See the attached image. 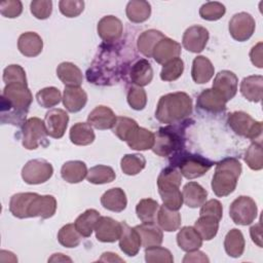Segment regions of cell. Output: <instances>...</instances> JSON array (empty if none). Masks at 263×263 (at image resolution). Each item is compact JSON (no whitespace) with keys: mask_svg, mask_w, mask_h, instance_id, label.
Here are the masks:
<instances>
[{"mask_svg":"<svg viewBox=\"0 0 263 263\" xmlns=\"http://www.w3.org/2000/svg\"><path fill=\"white\" fill-rule=\"evenodd\" d=\"M33 96L27 84L8 83L1 95V122L23 125Z\"/></svg>","mask_w":263,"mask_h":263,"instance_id":"obj_1","label":"cell"},{"mask_svg":"<svg viewBox=\"0 0 263 263\" xmlns=\"http://www.w3.org/2000/svg\"><path fill=\"white\" fill-rule=\"evenodd\" d=\"M125 62L122 61L118 50L114 46H101L91 66L86 72L87 80L95 84L110 85L116 83L122 72L124 73Z\"/></svg>","mask_w":263,"mask_h":263,"instance_id":"obj_2","label":"cell"},{"mask_svg":"<svg viewBox=\"0 0 263 263\" xmlns=\"http://www.w3.org/2000/svg\"><path fill=\"white\" fill-rule=\"evenodd\" d=\"M192 112V99L183 91L171 92L160 97L156 110V119L164 124H176L187 118Z\"/></svg>","mask_w":263,"mask_h":263,"instance_id":"obj_3","label":"cell"},{"mask_svg":"<svg viewBox=\"0 0 263 263\" xmlns=\"http://www.w3.org/2000/svg\"><path fill=\"white\" fill-rule=\"evenodd\" d=\"M241 170L239 160L234 157H226L217 162L211 184L214 193L219 197L232 193L236 188Z\"/></svg>","mask_w":263,"mask_h":263,"instance_id":"obj_4","label":"cell"},{"mask_svg":"<svg viewBox=\"0 0 263 263\" xmlns=\"http://www.w3.org/2000/svg\"><path fill=\"white\" fill-rule=\"evenodd\" d=\"M182 175L180 171L168 165L163 168L157 178V187L159 195L165 206L178 211L183 204V196L180 191Z\"/></svg>","mask_w":263,"mask_h":263,"instance_id":"obj_5","label":"cell"},{"mask_svg":"<svg viewBox=\"0 0 263 263\" xmlns=\"http://www.w3.org/2000/svg\"><path fill=\"white\" fill-rule=\"evenodd\" d=\"M185 127L167 124L160 127L155 135L152 151L161 157L174 156L181 152L185 143Z\"/></svg>","mask_w":263,"mask_h":263,"instance_id":"obj_6","label":"cell"},{"mask_svg":"<svg viewBox=\"0 0 263 263\" xmlns=\"http://www.w3.org/2000/svg\"><path fill=\"white\" fill-rule=\"evenodd\" d=\"M174 157L171 165L178 167L181 175L189 180L203 176L215 164V162L201 155L183 151L177 153Z\"/></svg>","mask_w":263,"mask_h":263,"instance_id":"obj_7","label":"cell"},{"mask_svg":"<svg viewBox=\"0 0 263 263\" xmlns=\"http://www.w3.org/2000/svg\"><path fill=\"white\" fill-rule=\"evenodd\" d=\"M228 124L234 134L248 138L253 142L262 143L263 124L256 121L243 111H234L228 115Z\"/></svg>","mask_w":263,"mask_h":263,"instance_id":"obj_8","label":"cell"},{"mask_svg":"<svg viewBox=\"0 0 263 263\" xmlns=\"http://www.w3.org/2000/svg\"><path fill=\"white\" fill-rule=\"evenodd\" d=\"M47 136L44 120L38 117H31L22 125V144L28 150H35L39 146L46 147Z\"/></svg>","mask_w":263,"mask_h":263,"instance_id":"obj_9","label":"cell"},{"mask_svg":"<svg viewBox=\"0 0 263 263\" xmlns=\"http://www.w3.org/2000/svg\"><path fill=\"white\" fill-rule=\"evenodd\" d=\"M257 214L258 209L255 200L246 195L235 198L229 208V216L237 225H250L255 221Z\"/></svg>","mask_w":263,"mask_h":263,"instance_id":"obj_10","label":"cell"},{"mask_svg":"<svg viewBox=\"0 0 263 263\" xmlns=\"http://www.w3.org/2000/svg\"><path fill=\"white\" fill-rule=\"evenodd\" d=\"M52 174V165L47 160L41 158L29 160L22 168V178L30 185L45 183L51 178Z\"/></svg>","mask_w":263,"mask_h":263,"instance_id":"obj_11","label":"cell"},{"mask_svg":"<svg viewBox=\"0 0 263 263\" xmlns=\"http://www.w3.org/2000/svg\"><path fill=\"white\" fill-rule=\"evenodd\" d=\"M256 23L254 17L247 12L235 13L229 22V33L231 37L239 42L250 39L255 32Z\"/></svg>","mask_w":263,"mask_h":263,"instance_id":"obj_12","label":"cell"},{"mask_svg":"<svg viewBox=\"0 0 263 263\" xmlns=\"http://www.w3.org/2000/svg\"><path fill=\"white\" fill-rule=\"evenodd\" d=\"M209 40V31L199 25H194L186 29L183 34V46L191 52H201Z\"/></svg>","mask_w":263,"mask_h":263,"instance_id":"obj_13","label":"cell"},{"mask_svg":"<svg viewBox=\"0 0 263 263\" xmlns=\"http://www.w3.org/2000/svg\"><path fill=\"white\" fill-rule=\"evenodd\" d=\"M69 115L68 113L59 108H53L49 110L44 117V123L48 136L54 139H61L68 126Z\"/></svg>","mask_w":263,"mask_h":263,"instance_id":"obj_14","label":"cell"},{"mask_svg":"<svg viewBox=\"0 0 263 263\" xmlns=\"http://www.w3.org/2000/svg\"><path fill=\"white\" fill-rule=\"evenodd\" d=\"M227 101L214 88L203 89L197 98L196 107L204 112L218 114L226 109Z\"/></svg>","mask_w":263,"mask_h":263,"instance_id":"obj_15","label":"cell"},{"mask_svg":"<svg viewBox=\"0 0 263 263\" xmlns=\"http://www.w3.org/2000/svg\"><path fill=\"white\" fill-rule=\"evenodd\" d=\"M122 225L118 221L111 217H101L99 218L95 231L96 237L102 242H114L119 239L121 235Z\"/></svg>","mask_w":263,"mask_h":263,"instance_id":"obj_16","label":"cell"},{"mask_svg":"<svg viewBox=\"0 0 263 263\" xmlns=\"http://www.w3.org/2000/svg\"><path fill=\"white\" fill-rule=\"evenodd\" d=\"M98 34L106 43L118 41L123 33L121 21L114 15H105L98 23Z\"/></svg>","mask_w":263,"mask_h":263,"instance_id":"obj_17","label":"cell"},{"mask_svg":"<svg viewBox=\"0 0 263 263\" xmlns=\"http://www.w3.org/2000/svg\"><path fill=\"white\" fill-rule=\"evenodd\" d=\"M181 50L182 47L179 42L168 37H163L156 43L152 52V58L156 63L164 65L165 63L179 58Z\"/></svg>","mask_w":263,"mask_h":263,"instance_id":"obj_18","label":"cell"},{"mask_svg":"<svg viewBox=\"0 0 263 263\" xmlns=\"http://www.w3.org/2000/svg\"><path fill=\"white\" fill-rule=\"evenodd\" d=\"M57 211V200L52 195L37 194L28 209V218H51Z\"/></svg>","mask_w":263,"mask_h":263,"instance_id":"obj_19","label":"cell"},{"mask_svg":"<svg viewBox=\"0 0 263 263\" xmlns=\"http://www.w3.org/2000/svg\"><path fill=\"white\" fill-rule=\"evenodd\" d=\"M237 83L238 79L233 72L229 70H222L216 75L212 88L221 93L228 102L236 95Z\"/></svg>","mask_w":263,"mask_h":263,"instance_id":"obj_20","label":"cell"},{"mask_svg":"<svg viewBox=\"0 0 263 263\" xmlns=\"http://www.w3.org/2000/svg\"><path fill=\"white\" fill-rule=\"evenodd\" d=\"M121 225V235L118 239L119 248L125 255L134 257L139 253L140 248L142 246L140 234L138 233L136 228H132L125 222H122Z\"/></svg>","mask_w":263,"mask_h":263,"instance_id":"obj_21","label":"cell"},{"mask_svg":"<svg viewBox=\"0 0 263 263\" xmlns=\"http://www.w3.org/2000/svg\"><path fill=\"white\" fill-rule=\"evenodd\" d=\"M116 115L107 106H97L87 117V123L97 129L113 128L116 122Z\"/></svg>","mask_w":263,"mask_h":263,"instance_id":"obj_22","label":"cell"},{"mask_svg":"<svg viewBox=\"0 0 263 263\" xmlns=\"http://www.w3.org/2000/svg\"><path fill=\"white\" fill-rule=\"evenodd\" d=\"M17 48L23 55L34 58L41 53L43 48V41L37 33L25 32L18 37Z\"/></svg>","mask_w":263,"mask_h":263,"instance_id":"obj_23","label":"cell"},{"mask_svg":"<svg viewBox=\"0 0 263 263\" xmlns=\"http://www.w3.org/2000/svg\"><path fill=\"white\" fill-rule=\"evenodd\" d=\"M128 74L134 85L143 87L152 81L153 69L148 60L139 59L132 65Z\"/></svg>","mask_w":263,"mask_h":263,"instance_id":"obj_24","label":"cell"},{"mask_svg":"<svg viewBox=\"0 0 263 263\" xmlns=\"http://www.w3.org/2000/svg\"><path fill=\"white\" fill-rule=\"evenodd\" d=\"M63 104L69 112L80 111L87 102V95L80 86H65Z\"/></svg>","mask_w":263,"mask_h":263,"instance_id":"obj_25","label":"cell"},{"mask_svg":"<svg viewBox=\"0 0 263 263\" xmlns=\"http://www.w3.org/2000/svg\"><path fill=\"white\" fill-rule=\"evenodd\" d=\"M155 141V135L145 128L138 126L136 127L132 134L128 136L126 139V144L129 148L134 150H139V151H144L148 149H152Z\"/></svg>","mask_w":263,"mask_h":263,"instance_id":"obj_26","label":"cell"},{"mask_svg":"<svg viewBox=\"0 0 263 263\" xmlns=\"http://www.w3.org/2000/svg\"><path fill=\"white\" fill-rule=\"evenodd\" d=\"M215 68L212 62L203 57L197 55L192 62V69H191V76L194 82L198 84L209 82L212 77L214 76Z\"/></svg>","mask_w":263,"mask_h":263,"instance_id":"obj_27","label":"cell"},{"mask_svg":"<svg viewBox=\"0 0 263 263\" xmlns=\"http://www.w3.org/2000/svg\"><path fill=\"white\" fill-rule=\"evenodd\" d=\"M183 202L192 209L201 206L206 199V190L196 182H188L182 191Z\"/></svg>","mask_w":263,"mask_h":263,"instance_id":"obj_28","label":"cell"},{"mask_svg":"<svg viewBox=\"0 0 263 263\" xmlns=\"http://www.w3.org/2000/svg\"><path fill=\"white\" fill-rule=\"evenodd\" d=\"M140 234L142 246L149 248L153 246H159L163 240V234L160 227L152 223H142L135 227Z\"/></svg>","mask_w":263,"mask_h":263,"instance_id":"obj_29","label":"cell"},{"mask_svg":"<svg viewBox=\"0 0 263 263\" xmlns=\"http://www.w3.org/2000/svg\"><path fill=\"white\" fill-rule=\"evenodd\" d=\"M177 243L181 250L191 252L202 246V238L194 227L184 226L177 234Z\"/></svg>","mask_w":263,"mask_h":263,"instance_id":"obj_30","label":"cell"},{"mask_svg":"<svg viewBox=\"0 0 263 263\" xmlns=\"http://www.w3.org/2000/svg\"><path fill=\"white\" fill-rule=\"evenodd\" d=\"M262 83L261 75H251L245 77L240 82V92L250 102L259 103L262 99Z\"/></svg>","mask_w":263,"mask_h":263,"instance_id":"obj_31","label":"cell"},{"mask_svg":"<svg viewBox=\"0 0 263 263\" xmlns=\"http://www.w3.org/2000/svg\"><path fill=\"white\" fill-rule=\"evenodd\" d=\"M101 203L105 209L111 212L120 213L126 208L127 204L125 192L118 187L111 188L102 195Z\"/></svg>","mask_w":263,"mask_h":263,"instance_id":"obj_32","label":"cell"},{"mask_svg":"<svg viewBox=\"0 0 263 263\" xmlns=\"http://www.w3.org/2000/svg\"><path fill=\"white\" fill-rule=\"evenodd\" d=\"M57 76L66 86H80L83 80L80 69L70 62H63L58 66Z\"/></svg>","mask_w":263,"mask_h":263,"instance_id":"obj_33","label":"cell"},{"mask_svg":"<svg viewBox=\"0 0 263 263\" xmlns=\"http://www.w3.org/2000/svg\"><path fill=\"white\" fill-rule=\"evenodd\" d=\"M86 164L81 160H69L62 165V178L71 184L81 182L87 175Z\"/></svg>","mask_w":263,"mask_h":263,"instance_id":"obj_34","label":"cell"},{"mask_svg":"<svg viewBox=\"0 0 263 263\" xmlns=\"http://www.w3.org/2000/svg\"><path fill=\"white\" fill-rule=\"evenodd\" d=\"M36 195L37 193L34 192H21L13 194L9 201L10 213L18 219L28 218V209Z\"/></svg>","mask_w":263,"mask_h":263,"instance_id":"obj_35","label":"cell"},{"mask_svg":"<svg viewBox=\"0 0 263 263\" xmlns=\"http://www.w3.org/2000/svg\"><path fill=\"white\" fill-rule=\"evenodd\" d=\"M181 215L178 211L168 209L164 204L158 209L157 223L162 230L166 232L176 231L181 225Z\"/></svg>","mask_w":263,"mask_h":263,"instance_id":"obj_36","label":"cell"},{"mask_svg":"<svg viewBox=\"0 0 263 263\" xmlns=\"http://www.w3.org/2000/svg\"><path fill=\"white\" fill-rule=\"evenodd\" d=\"M163 37H165L163 33H161L158 30H146L142 32L138 37L137 47L143 55H145L146 58H151L156 43Z\"/></svg>","mask_w":263,"mask_h":263,"instance_id":"obj_37","label":"cell"},{"mask_svg":"<svg viewBox=\"0 0 263 263\" xmlns=\"http://www.w3.org/2000/svg\"><path fill=\"white\" fill-rule=\"evenodd\" d=\"M125 13L132 23H143L150 17L151 5L144 0H132L126 5Z\"/></svg>","mask_w":263,"mask_h":263,"instance_id":"obj_38","label":"cell"},{"mask_svg":"<svg viewBox=\"0 0 263 263\" xmlns=\"http://www.w3.org/2000/svg\"><path fill=\"white\" fill-rule=\"evenodd\" d=\"M100 218V213L95 209H88L77 217L74 225L83 237H89L95 230L96 224Z\"/></svg>","mask_w":263,"mask_h":263,"instance_id":"obj_39","label":"cell"},{"mask_svg":"<svg viewBox=\"0 0 263 263\" xmlns=\"http://www.w3.org/2000/svg\"><path fill=\"white\" fill-rule=\"evenodd\" d=\"M245 238L240 230L233 228L229 230L224 239V249L227 255L232 258H238L245 251Z\"/></svg>","mask_w":263,"mask_h":263,"instance_id":"obj_40","label":"cell"},{"mask_svg":"<svg viewBox=\"0 0 263 263\" xmlns=\"http://www.w3.org/2000/svg\"><path fill=\"white\" fill-rule=\"evenodd\" d=\"M70 140L74 145L77 146H86L91 144L95 141V133L91 126L85 122L75 123L69 134Z\"/></svg>","mask_w":263,"mask_h":263,"instance_id":"obj_41","label":"cell"},{"mask_svg":"<svg viewBox=\"0 0 263 263\" xmlns=\"http://www.w3.org/2000/svg\"><path fill=\"white\" fill-rule=\"evenodd\" d=\"M194 228L202 239L211 240L214 238L219 229V220L212 216L202 215L194 223Z\"/></svg>","mask_w":263,"mask_h":263,"instance_id":"obj_42","label":"cell"},{"mask_svg":"<svg viewBox=\"0 0 263 263\" xmlns=\"http://www.w3.org/2000/svg\"><path fill=\"white\" fill-rule=\"evenodd\" d=\"M116 175L111 166L98 164L89 168L86 175V179L91 184H106L111 183L115 180Z\"/></svg>","mask_w":263,"mask_h":263,"instance_id":"obj_43","label":"cell"},{"mask_svg":"<svg viewBox=\"0 0 263 263\" xmlns=\"http://www.w3.org/2000/svg\"><path fill=\"white\" fill-rule=\"evenodd\" d=\"M159 204L152 198H143L136 205V214L142 223H152L158 212Z\"/></svg>","mask_w":263,"mask_h":263,"instance_id":"obj_44","label":"cell"},{"mask_svg":"<svg viewBox=\"0 0 263 263\" xmlns=\"http://www.w3.org/2000/svg\"><path fill=\"white\" fill-rule=\"evenodd\" d=\"M146 159L142 154H126L121 158L120 167L125 175L135 176L144 170Z\"/></svg>","mask_w":263,"mask_h":263,"instance_id":"obj_45","label":"cell"},{"mask_svg":"<svg viewBox=\"0 0 263 263\" xmlns=\"http://www.w3.org/2000/svg\"><path fill=\"white\" fill-rule=\"evenodd\" d=\"M82 235L78 232L74 224L64 225L58 233L59 242L65 248H75L81 242Z\"/></svg>","mask_w":263,"mask_h":263,"instance_id":"obj_46","label":"cell"},{"mask_svg":"<svg viewBox=\"0 0 263 263\" xmlns=\"http://www.w3.org/2000/svg\"><path fill=\"white\" fill-rule=\"evenodd\" d=\"M245 161L253 171H260L263 167L262 143L253 142L245 153Z\"/></svg>","mask_w":263,"mask_h":263,"instance_id":"obj_47","label":"cell"},{"mask_svg":"<svg viewBox=\"0 0 263 263\" xmlns=\"http://www.w3.org/2000/svg\"><path fill=\"white\" fill-rule=\"evenodd\" d=\"M62 99L61 91L54 86L44 87L36 93V100L43 108H51L58 105Z\"/></svg>","mask_w":263,"mask_h":263,"instance_id":"obj_48","label":"cell"},{"mask_svg":"<svg viewBox=\"0 0 263 263\" xmlns=\"http://www.w3.org/2000/svg\"><path fill=\"white\" fill-rule=\"evenodd\" d=\"M145 260L148 263H173L174 258L170 250L159 247L153 246L149 248H145Z\"/></svg>","mask_w":263,"mask_h":263,"instance_id":"obj_49","label":"cell"},{"mask_svg":"<svg viewBox=\"0 0 263 263\" xmlns=\"http://www.w3.org/2000/svg\"><path fill=\"white\" fill-rule=\"evenodd\" d=\"M138 123L136 120L125 117V116H118L116 118V122L112 128L113 134L119 138L121 141H126L128 136L132 134V132L138 127Z\"/></svg>","mask_w":263,"mask_h":263,"instance_id":"obj_50","label":"cell"},{"mask_svg":"<svg viewBox=\"0 0 263 263\" xmlns=\"http://www.w3.org/2000/svg\"><path fill=\"white\" fill-rule=\"evenodd\" d=\"M184 71V63L180 58H176L165 63L160 72V78L163 81L177 80Z\"/></svg>","mask_w":263,"mask_h":263,"instance_id":"obj_51","label":"cell"},{"mask_svg":"<svg viewBox=\"0 0 263 263\" xmlns=\"http://www.w3.org/2000/svg\"><path fill=\"white\" fill-rule=\"evenodd\" d=\"M225 12L226 8L224 4L217 1L206 2L199 8V15L205 21H218L225 14Z\"/></svg>","mask_w":263,"mask_h":263,"instance_id":"obj_52","label":"cell"},{"mask_svg":"<svg viewBox=\"0 0 263 263\" xmlns=\"http://www.w3.org/2000/svg\"><path fill=\"white\" fill-rule=\"evenodd\" d=\"M127 103L134 110H143L147 104L145 89L138 85H132L127 91Z\"/></svg>","mask_w":263,"mask_h":263,"instance_id":"obj_53","label":"cell"},{"mask_svg":"<svg viewBox=\"0 0 263 263\" xmlns=\"http://www.w3.org/2000/svg\"><path fill=\"white\" fill-rule=\"evenodd\" d=\"M3 81L8 83H24L27 84L26 72L20 65H9L3 71Z\"/></svg>","mask_w":263,"mask_h":263,"instance_id":"obj_54","label":"cell"},{"mask_svg":"<svg viewBox=\"0 0 263 263\" xmlns=\"http://www.w3.org/2000/svg\"><path fill=\"white\" fill-rule=\"evenodd\" d=\"M62 14L67 17H76L84 9V2L81 0H62L59 2Z\"/></svg>","mask_w":263,"mask_h":263,"instance_id":"obj_55","label":"cell"},{"mask_svg":"<svg viewBox=\"0 0 263 263\" xmlns=\"http://www.w3.org/2000/svg\"><path fill=\"white\" fill-rule=\"evenodd\" d=\"M32 14L38 20H46L52 11V2L50 0H35L30 4Z\"/></svg>","mask_w":263,"mask_h":263,"instance_id":"obj_56","label":"cell"},{"mask_svg":"<svg viewBox=\"0 0 263 263\" xmlns=\"http://www.w3.org/2000/svg\"><path fill=\"white\" fill-rule=\"evenodd\" d=\"M23 4L18 0H7L0 3V13L8 18H14L21 15Z\"/></svg>","mask_w":263,"mask_h":263,"instance_id":"obj_57","label":"cell"},{"mask_svg":"<svg viewBox=\"0 0 263 263\" xmlns=\"http://www.w3.org/2000/svg\"><path fill=\"white\" fill-rule=\"evenodd\" d=\"M202 215L215 217L220 221L223 215V206L221 202L217 199H210L209 201L204 202L201 205V209L199 211V216H202Z\"/></svg>","mask_w":263,"mask_h":263,"instance_id":"obj_58","label":"cell"},{"mask_svg":"<svg viewBox=\"0 0 263 263\" xmlns=\"http://www.w3.org/2000/svg\"><path fill=\"white\" fill-rule=\"evenodd\" d=\"M250 59L251 62L253 63L254 66L257 68H262L263 67V62H262V42H258L255 46L252 47L250 51Z\"/></svg>","mask_w":263,"mask_h":263,"instance_id":"obj_59","label":"cell"},{"mask_svg":"<svg viewBox=\"0 0 263 263\" xmlns=\"http://www.w3.org/2000/svg\"><path fill=\"white\" fill-rule=\"evenodd\" d=\"M183 262L186 263V262H210L209 258L205 256L204 253L198 251V250H195V251H191V252H188L184 259H183Z\"/></svg>","mask_w":263,"mask_h":263,"instance_id":"obj_60","label":"cell"},{"mask_svg":"<svg viewBox=\"0 0 263 263\" xmlns=\"http://www.w3.org/2000/svg\"><path fill=\"white\" fill-rule=\"evenodd\" d=\"M261 222L255 224L250 228V233L253 241L260 248H262V236H261Z\"/></svg>","mask_w":263,"mask_h":263,"instance_id":"obj_61","label":"cell"},{"mask_svg":"<svg viewBox=\"0 0 263 263\" xmlns=\"http://www.w3.org/2000/svg\"><path fill=\"white\" fill-rule=\"evenodd\" d=\"M100 261H111V262H114V261H120L122 262L123 260L121 258H119L117 256V254H114V253H111V252H107V253H104L102 255V257L99 259Z\"/></svg>","mask_w":263,"mask_h":263,"instance_id":"obj_62","label":"cell"},{"mask_svg":"<svg viewBox=\"0 0 263 263\" xmlns=\"http://www.w3.org/2000/svg\"><path fill=\"white\" fill-rule=\"evenodd\" d=\"M59 262V261H69L71 262L72 260L69 258V257H66L64 256V254H61V253H58V254H53L49 259H48V262Z\"/></svg>","mask_w":263,"mask_h":263,"instance_id":"obj_63","label":"cell"}]
</instances>
